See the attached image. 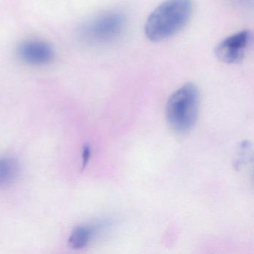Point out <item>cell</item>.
Listing matches in <instances>:
<instances>
[{
    "label": "cell",
    "mask_w": 254,
    "mask_h": 254,
    "mask_svg": "<svg viewBox=\"0 0 254 254\" xmlns=\"http://www.w3.org/2000/svg\"><path fill=\"white\" fill-rule=\"evenodd\" d=\"M124 24V17L121 13L108 11L85 23L80 30V36L90 44L111 42L121 34Z\"/></svg>",
    "instance_id": "3957f363"
},
{
    "label": "cell",
    "mask_w": 254,
    "mask_h": 254,
    "mask_svg": "<svg viewBox=\"0 0 254 254\" xmlns=\"http://www.w3.org/2000/svg\"><path fill=\"white\" fill-rule=\"evenodd\" d=\"M19 175L20 166L17 160L12 158L0 159V187L15 182Z\"/></svg>",
    "instance_id": "8992f818"
},
{
    "label": "cell",
    "mask_w": 254,
    "mask_h": 254,
    "mask_svg": "<svg viewBox=\"0 0 254 254\" xmlns=\"http://www.w3.org/2000/svg\"><path fill=\"white\" fill-rule=\"evenodd\" d=\"M200 108L197 86L189 82L174 92L166 105V117L171 128L178 133H188L194 127Z\"/></svg>",
    "instance_id": "7a4b0ae2"
},
{
    "label": "cell",
    "mask_w": 254,
    "mask_h": 254,
    "mask_svg": "<svg viewBox=\"0 0 254 254\" xmlns=\"http://www.w3.org/2000/svg\"><path fill=\"white\" fill-rule=\"evenodd\" d=\"M251 31L243 30L233 34L221 41L215 49V56L224 63L236 64L245 56V52L252 42Z\"/></svg>",
    "instance_id": "277c9868"
},
{
    "label": "cell",
    "mask_w": 254,
    "mask_h": 254,
    "mask_svg": "<svg viewBox=\"0 0 254 254\" xmlns=\"http://www.w3.org/2000/svg\"><path fill=\"white\" fill-rule=\"evenodd\" d=\"M90 155H91V148L90 145H85L83 148L82 153V168L84 169L90 160Z\"/></svg>",
    "instance_id": "ba28073f"
},
{
    "label": "cell",
    "mask_w": 254,
    "mask_h": 254,
    "mask_svg": "<svg viewBox=\"0 0 254 254\" xmlns=\"http://www.w3.org/2000/svg\"><path fill=\"white\" fill-rule=\"evenodd\" d=\"M17 54L20 60L33 66H44L53 62L55 53L53 47L47 41L28 39L19 44Z\"/></svg>",
    "instance_id": "5b68a950"
},
{
    "label": "cell",
    "mask_w": 254,
    "mask_h": 254,
    "mask_svg": "<svg viewBox=\"0 0 254 254\" xmlns=\"http://www.w3.org/2000/svg\"><path fill=\"white\" fill-rule=\"evenodd\" d=\"M192 11V0H166L147 19L145 36L153 42L174 36L187 24Z\"/></svg>",
    "instance_id": "6da1fadb"
},
{
    "label": "cell",
    "mask_w": 254,
    "mask_h": 254,
    "mask_svg": "<svg viewBox=\"0 0 254 254\" xmlns=\"http://www.w3.org/2000/svg\"><path fill=\"white\" fill-rule=\"evenodd\" d=\"M94 233V230L86 226L75 227L69 238V245L73 249H81L87 246Z\"/></svg>",
    "instance_id": "52a82bcc"
}]
</instances>
